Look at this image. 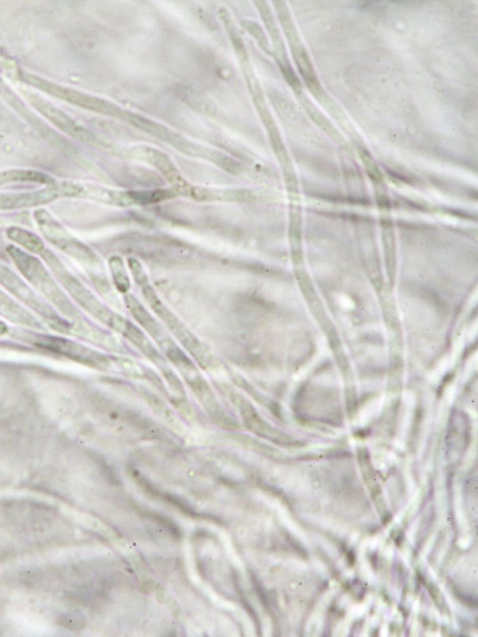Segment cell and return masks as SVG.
Wrapping results in <instances>:
<instances>
[{
  "label": "cell",
  "instance_id": "1",
  "mask_svg": "<svg viewBox=\"0 0 478 637\" xmlns=\"http://www.w3.org/2000/svg\"><path fill=\"white\" fill-rule=\"evenodd\" d=\"M6 251H8L9 256L12 261L15 262L18 271L22 273L23 277L33 285L36 291H39L42 296L53 303L55 308L63 312L67 320L73 323L84 322L81 314H79L75 306L71 303V300L67 298L64 291L55 283L52 275L49 274L45 268L44 263L26 253V251L14 247V245H10Z\"/></svg>",
  "mask_w": 478,
  "mask_h": 637
},
{
  "label": "cell",
  "instance_id": "2",
  "mask_svg": "<svg viewBox=\"0 0 478 637\" xmlns=\"http://www.w3.org/2000/svg\"><path fill=\"white\" fill-rule=\"evenodd\" d=\"M44 257L48 266L53 269L55 275L60 280V283L64 285L70 296L76 300V303L81 305L85 311H88L90 315L97 318L107 327L113 329L116 333H121L122 328L125 327L127 320L116 312L110 310L107 305H104L95 294L87 289L81 281L73 277L72 274L67 271L63 263L60 262L57 256L51 253V251H44Z\"/></svg>",
  "mask_w": 478,
  "mask_h": 637
},
{
  "label": "cell",
  "instance_id": "3",
  "mask_svg": "<svg viewBox=\"0 0 478 637\" xmlns=\"http://www.w3.org/2000/svg\"><path fill=\"white\" fill-rule=\"evenodd\" d=\"M128 266L131 268L134 280L137 281L138 286L142 289L146 302L149 303L153 312L161 318L165 327L170 330L171 334H173L175 338L181 342V345L187 348L196 359L200 361L205 359L204 347H202L201 342L195 338L191 330L182 323L180 318L162 302V299L159 298L157 292L150 284L149 277H147L140 262L136 259H130L128 260Z\"/></svg>",
  "mask_w": 478,
  "mask_h": 637
},
{
  "label": "cell",
  "instance_id": "4",
  "mask_svg": "<svg viewBox=\"0 0 478 637\" xmlns=\"http://www.w3.org/2000/svg\"><path fill=\"white\" fill-rule=\"evenodd\" d=\"M34 218L47 241L82 263L85 268L94 271L95 274L103 273V267L94 251L73 237L63 225L51 216V213L46 210H38L34 213Z\"/></svg>",
  "mask_w": 478,
  "mask_h": 637
},
{
  "label": "cell",
  "instance_id": "5",
  "mask_svg": "<svg viewBox=\"0 0 478 637\" xmlns=\"http://www.w3.org/2000/svg\"><path fill=\"white\" fill-rule=\"evenodd\" d=\"M0 285H3L4 289L14 294L17 299H20L21 302L34 310L36 314L44 318L49 327L57 330L59 333L73 335V329H75L76 323L66 321L63 317L59 316L58 312L54 311L52 306L42 302L38 294L30 289L9 267L4 265H0Z\"/></svg>",
  "mask_w": 478,
  "mask_h": 637
},
{
  "label": "cell",
  "instance_id": "6",
  "mask_svg": "<svg viewBox=\"0 0 478 637\" xmlns=\"http://www.w3.org/2000/svg\"><path fill=\"white\" fill-rule=\"evenodd\" d=\"M24 81L33 85L35 88L44 90L45 93L49 95L61 98V100L75 104V106L91 110V112L113 116V118L126 121L131 125L134 119H136L137 114L126 112V110L116 107L113 103L101 100V98L60 87V85L49 83L45 81V79L36 76L26 75L24 76Z\"/></svg>",
  "mask_w": 478,
  "mask_h": 637
},
{
  "label": "cell",
  "instance_id": "7",
  "mask_svg": "<svg viewBox=\"0 0 478 637\" xmlns=\"http://www.w3.org/2000/svg\"><path fill=\"white\" fill-rule=\"evenodd\" d=\"M32 339L35 346L64 355V357L78 361V363L83 365L103 370L108 369V367L112 365V360H110L107 355L97 352L95 349L85 347L76 341L44 334H35L32 336Z\"/></svg>",
  "mask_w": 478,
  "mask_h": 637
},
{
  "label": "cell",
  "instance_id": "8",
  "mask_svg": "<svg viewBox=\"0 0 478 637\" xmlns=\"http://www.w3.org/2000/svg\"><path fill=\"white\" fill-rule=\"evenodd\" d=\"M60 196H73V198H85L102 204L114 206L140 205L139 192H116L103 187L79 185V183L64 182L55 185Z\"/></svg>",
  "mask_w": 478,
  "mask_h": 637
},
{
  "label": "cell",
  "instance_id": "9",
  "mask_svg": "<svg viewBox=\"0 0 478 637\" xmlns=\"http://www.w3.org/2000/svg\"><path fill=\"white\" fill-rule=\"evenodd\" d=\"M28 100L33 106L39 110V112L46 116V118L53 122L55 126L60 128L61 131L69 134L72 138L77 140H81V142L85 143H94L96 138L93 133L84 128L82 125H79L77 121L73 120L71 116L67 115L64 112L53 104L42 100L38 95H28Z\"/></svg>",
  "mask_w": 478,
  "mask_h": 637
},
{
  "label": "cell",
  "instance_id": "10",
  "mask_svg": "<svg viewBox=\"0 0 478 637\" xmlns=\"http://www.w3.org/2000/svg\"><path fill=\"white\" fill-rule=\"evenodd\" d=\"M132 155L155 165L162 175L167 177L171 185L176 188L177 194L188 195L189 191H191L192 187L182 179L179 170L176 169L173 161L164 152L153 149V147L140 146L132 151Z\"/></svg>",
  "mask_w": 478,
  "mask_h": 637
},
{
  "label": "cell",
  "instance_id": "11",
  "mask_svg": "<svg viewBox=\"0 0 478 637\" xmlns=\"http://www.w3.org/2000/svg\"><path fill=\"white\" fill-rule=\"evenodd\" d=\"M58 198L60 195L54 185L38 192L0 194V210H17V208L45 205Z\"/></svg>",
  "mask_w": 478,
  "mask_h": 637
},
{
  "label": "cell",
  "instance_id": "12",
  "mask_svg": "<svg viewBox=\"0 0 478 637\" xmlns=\"http://www.w3.org/2000/svg\"><path fill=\"white\" fill-rule=\"evenodd\" d=\"M0 316L23 327L44 329V324L36 320L34 315L22 308L20 304L16 303L14 299L2 290H0Z\"/></svg>",
  "mask_w": 478,
  "mask_h": 637
},
{
  "label": "cell",
  "instance_id": "13",
  "mask_svg": "<svg viewBox=\"0 0 478 637\" xmlns=\"http://www.w3.org/2000/svg\"><path fill=\"white\" fill-rule=\"evenodd\" d=\"M6 236H8L10 241L21 245L29 253L42 254L46 250L44 241L38 235L28 230L17 228V226H11L6 231Z\"/></svg>",
  "mask_w": 478,
  "mask_h": 637
},
{
  "label": "cell",
  "instance_id": "14",
  "mask_svg": "<svg viewBox=\"0 0 478 637\" xmlns=\"http://www.w3.org/2000/svg\"><path fill=\"white\" fill-rule=\"evenodd\" d=\"M12 182L52 183L51 177L33 170H9L0 173V186Z\"/></svg>",
  "mask_w": 478,
  "mask_h": 637
},
{
  "label": "cell",
  "instance_id": "15",
  "mask_svg": "<svg viewBox=\"0 0 478 637\" xmlns=\"http://www.w3.org/2000/svg\"><path fill=\"white\" fill-rule=\"evenodd\" d=\"M110 271H112L113 283L120 293H128L131 290V279L126 271L124 261L121 257L114 256L109 260Z\"/></svg>",
  "mask_w": 478,
  "mask_h": 637
},
{
  "label": "cell",
  "instance_id": "16",
  "mask_svg": "<svg viewBox=\"0 0 478 637\" xmlns=\"http://www.w3.org/2000/svg\"><path fill=\"white\" fill-rule=\"evenodd\" d=\"M9 332L8 326L3 321H0V336L5 335Z\"/></svg>",
  "mask_w": 478,
  "mask_h": 637
}]
</instances>
